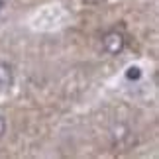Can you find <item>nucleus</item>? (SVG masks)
<instances>
[{"mask_svg": "<svg viewBox=\"0 0 159 159\" xmlns=\"http://www.w3.org/2000/svg\"><path fill=\"white\" fill-rule=\"evenodd\" d=\"M102 45H104V49L110 55H118V53H122V49H124L126 39H124V35L120 32H108L104 38H102Z\"/></svg>", "mask_w": 159, "mask_h": 159, "instance_id": "1", "label": "nucleus"}, {"mask_svg": "<svg viewBox=\"0 0 159 159\" xmlns=\"http://www.w3.org/2000/svg\"><path fill=\"white\" fill-rule=\"evenodd\" d=\"M12 84V67L0 63V90H6Z\"/></svg>", "mask_w": 159, "mask_h": 159, "instance_id": "2", "label": "nucleus"}, {"mask_svg": "<svg viewBox=\"0 0 159 159\" xmlns=\"http://www.w3.org/2000/svg\"><path fill=\"white\" fill-rule=\"evenodd\" d=\"M126 77L128 79H139L142 77V71H139V67H130L128 73H126Z\"/></svg>", "mask_w": 159, "mask_h": 159, "instance_id": "3", "label": "nucleus"}, {"mask_svg": "<svg viewBox=\"0 0 159 159\" xmlns=\"http://www.w3.org/2000/svg\"><path fill=\"white\" fill-rule=\"evenodd\" d=\"M4 132H6V122H4V118H2V116H0V136H2Z\"/></svg>", "mask_w": 159, "mask_h": 159, "instance_id": "4", "label": "nucleus"}, {"mask_svg": "<svg viewBox=\"0 0 159 159\" xmlns=\"http://www.w3.org/2000/svg\"><path fill=\"white\" fill-rule=\"evenodd\" d=\"M2 6H4V2H2V0H0V8H2Z\"/></svg>", "mask_w": 159, "mask_h": 159, "instance_id": "5", "label": "nucleus"}]
</instances>
